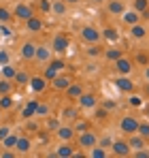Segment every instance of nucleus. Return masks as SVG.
Returning a JSON list of instances; mask_svg holds the SVG:
<instances>
[{
	"mask_svg": "<svg viewBox=\"0 0 149 158\" xmlns=\"http://www.w3.org/2000/svg\"><path fill=\"white\" fill-rule=\"evenodd\" d=\"M58 73H60V71H55V69H53L51 64H47V66H45V73H43V77L47 79V81H51V79L58 75Z\"/></svg>",
	"mask_w": 149,
	"mask_h": 158,
	"instance_id": "nucleus-43",
	"label": "nucleus"
},
{
	"mask_svg": "<svg viewBox=\"0 0 149 158\" xmlns=\"http://www.w3.org/2000/svg\"><path fill=\"white\" fill-rule=\"evenodd\" d=\"M60 115H62V120H64V122H74V120L79 118V107H73V105H70V107H64Z\"/></svg>",
	"mask_w": 149,
	"mask_h": 158,
	"instance_id": "nucleus-22",
	"label": "nucleus"
},
{
	"mask_svg": "<svg viewBox=\"0 0 149 158\" xmlns=\"http://www.w3.org/2000/svg\"><path fill=\"white\" fill-rule=\"evenodd\" d=\"M130 36H132V39H136V41L145 39V36H147V26H145V24H141V22L132 24V26H130Z\"/></svg>",
	"mask_w": 149,
	"mask_h": 158,
	"instance_id": "nucleus-18",
	"label": "nucleus"
},
{
	"mask_svg": "<svg viewBox=\"0 0 149 158\" xmlns=\"http://www.w3.org/2000/svg\"><path fill=\"white\" fill-rule=\"evenodd\" d=\"M38 131H41L38 122H36L34 118H28V120H26V132H38Z\"/></svg>",
	"mask_w": 149,
	"mask_h": 158,
	"instance_id": "nucleus-36",
	"label": "nucleus"
},
{
	"mask_svg": "<svg viewBox=\"0 0 149 158\" xmlns=\"http://www.w3.org/2000/svg\"><path fill=\"white\" fill-rule=\"evenodd\" d=\"M139 118L136 115H124L122 120H119V131L124 132V135H132V132H136L139 128Z\"/></svg>",
	"mask_w": 149,
	"mask_h": 158,
	"instance_id": "nucleus-2",
	"label": "nucleus"
},
{
	"mask_svg": "<svg viewBox=\"0 0 149 158\" xmlns=\"http://www.w3.org/2000/svg\"><path fill=\"white\" fill-rule=\"evenodd\" d=\"M49 83H51V88H53L55 92H62V90H66V88H68V85L73 83V79L66 77V75H62V73H58V75L51 79Z\"/></svg>",
	"mask_w": 149,
	"mask_h": 158,
	"instance_id": "nucleus-10",
	"label": "nucleus"
},
{
	"mask_svg": "<svg viewBox=\"0 0 149 158\" xmlns=\"http://www.w3.org/2000/svg\"><path fill=\"white\" fill-rule=\"evenodd\" d=\"M0 145H2V141H0Z\"/></svg>",
	"mask_w": 149,
	"mask_h": 158,
	"instance_id": "nucleus-62",
	"label": "nucleus"
},
{
	"mask_svg": "<svg viewBox=\"0 0 149 158\" xmlns=\"http://www.w3.org/2000/svg\"><path fill=\"white\" fill-rule=\"evenodd\" d=\"M96 71H98V66H94V64H92V66H87V73H96Z\"/></svg>",
	"mask_w": 149,
	"mask_h": 158,
	"instance_id": "nucleus-56",
	"label": "nucleus"
},
{
	"mask_svg": "<svg viewBox=\"0 0 149 158\" xmlns=\"http://www.w3.org/2000/svg\"><path fill=\"white\" fill-rule=\"evenodd\" d=\"M51 49L55 53H64L68 49V36H64V34H55L53 36V41H51Z\"/></svg>",
	"mask_w": 149,
	"mask_h": 158,
	"instance_id": "nucleus-11",
	"label": "nucleus"
},
{
	"mask_svg": "<svg viewBox=\"0 0 149 158\" xmlns=\"http://www.w3.org/2000/svg\"><path fill=\"white\" fill-rule=\"evenodd\" d=\"M145 94L149 96V81H145Z\"/></svg>",
	"mask_w": 149,
	"mask_h": 158,
	"instance_id": "nucleus-58",
	"label": "nucleus"
},
{
	"mask_svg": "<svg viewBox=\"0 0 149 158\" xmlns=\"http://www.w3.org/2000/svg\"><path fill=\"white\" fill-rule=\"evenodd\" d=\"M111 143H113V139H111V137H102V139L98 141V145H100V148H104V150H109V148H111Z\"/></svg>",
	"mask_w": 149,
	"mask_h": 158,
	"instance_id": "nucleus-49",
	"label": "nucleus"
},
{
	"mask_svg": "<svg viewBox=\"0 0 149 158\" xmlns=\"http://www.w3.org/2000/svg\"><path fill=\"white\" fill-rule=\"evenodd\" d=\"M77 101H79V109H94V107L98 105V98L92 92H83Z\"/></svg>",
	"mask_w": 149,
	"mask_h": 158,
	"instance_id": "nucleus-9",
	"label": "nucleus"
},
{
	"mask_svg": "<svg viewBox=\"0 0 149 158\" xmlns=\"http://www.w3.org/2000/svg\"><path fill=\"white\" fill-rule=\"evenodd\" d=\"M136 132L149 141V122H141V124H139V128H136Z\"/></svg>",
	"mask_w": 149,
	"mask_h": 158,
	"instance_id": "nucleus-42",
	"label": "nucleus"
},
{
	"mask_svg": "<svg viewBox=\"0 0 149 158\" xmlns=\"http://www.w3.org/2000/svg\"><path fill=\"white\" fill-rule=\"evenodd\" d=\"M36 105H38V98H30V101H28V105L22 109V118H24V120H28V118H34Z\"/></svg>",
	"mask_w": 149,
	"mask_h": 158,
	"instance_id": "nucleus-23",
	"label": "nucleus"
},
{
	"mask_svg": "<svg viewBox=\"0 0 149 158\" xmlns=\"http://www.w3.org/2000/svg\"><path fill=\"white\" fill-rule=\"evenodd\" d=\"M92 2H94V4H104L107 0H92Z\"/></svg>",
	"mask_w": 149,
	"mask_h": 158,
	"instance_id": "nucleus-59",
	"label": "nucleus"
},
{
	"mask_svg": "<svg viewBox=\"0 0 149 158\" xmlns=\"http://www.w3.org/2000/svg\"><path fill=\"white\" fill-rule=\"evenodd\" d=\"M47 64H51V66H53L55 71H60V73H62V71L66 69V64H64V60H62V58H51Z\"/></svg>",
	"mask_w": 149,
	"mask_h": 158,
	"instance_id": "nucleus-38",
	"label": "nucleus"
},
{
	"mask_svg": "<svg viewBox=\"0 0 149 158\" xmlns=\"http://www.w3.org/2000/svg\"><path fill=\"white\" fill-rule=\"evenodd\" d=\"M13 17L26 22V19H30V17H34V9H32L30 4H26V2L19 0V2L15 4V9H13Z\"/></svg>",
	"mask_w": 149,
	"mask_h": 158,
	"instance_id": "nucleus-4",
	"label": "nucleus"
},
{
	"mask_svg": "<svg viewBox=\"0 0 149 158\" xmlns=\"http://www.w3.org/2000/svg\"><path fill=\"white\" fill-rule=\"evenodd\" d=\"M11 62V56L6 49H0V66H4V64H9Z\"/></svg>",
	"mask_w": 149,
	"mask_h": 158,
	"instance_id": "nucleus-48",
	"label": "nucleus"
},
{
	"mask_svg": "<svg viewBox=\"0 0 149 158\" xmlns=\"http://www.w3.org/2000/svg\"><path fill=\"white\" fill-rule=\"evenodd\" d=\"M109 150H113V156H117V158H128L130 154H132L128 141H122V139H119V141H113Z\"/></svg>",
	"mask_w": 149,
	"mask_h": 158,
	"instance_id": "nucleus-7",
	"label": "nucleus"
},
{
	"mask_svg": "<svg viewBox=\"0 0 149 158\" xmlns=\"http://www.w3.org/2000/svg\"><path fill=\"white\" fill-rule=\"evenodd\" d=\"M73 154H74V148L68 141H62V143L58 145V150H55V156L58 158H70Z\"/></svg>",
	"mask_w": 149,
	"mask_h": 158,
	"instance_id": "nucleus-20",
	"label": "nucleus"
},
{
	"mask_svg": "<svg viewBox=\"0 0 149 158\" xmlns=\"http://www.w3.org/2000/svg\"><path fill=\"white\" fill-rule=\"evenodd\" d=\"M143 77H145V81H149V64L145 66V71H143Z\"/></svg>",
	"mask_w": 149,
	"mask_h": 158,
	"instance_id": "nucleus-55",
	"label": "nucleus"
},
{
	"mask_svg": "<svg viewBox=\"0 0 149 158\" xmlns=\"http://www.w3.org/2000/svg\"><path fill=\"white\" fill-rule=\"evenodd\" d=\"M38 11H43V13H51V2H49V0H38Z\"/></svg>",
	"mask_w": 149,
	"mask_h": 158,
	"instance_id": "nucleus-46",
	"label": "nucleus"
},
{
	"mask_svg": "<svg viewBox=\"0 0 149 158\" xmlns=\"http://www.w3.org/2000/svg\"><path fill=\"white\" fill-rule=\"evenodd\" d=\"M113 83H115V88L119 92H126V94H132L134 92V81L130 79V75H119V77L113 79Z\"/></svg>",
	"mask_w": 149,
	"mask_h": 158,
	"instance_id": "nucleus-6",
	"label": "nucleus"
},
{
	"mask_svg": "<svg viewBox=\"0 0 149 158\" xmlns=\"http://www.w3.org/2000/svg\"><path fill=\"white\" fill-rule=\"evenodd\" d=\"M51 58H53V49H51V45H36L34 62H38V64H47Z\"/></svg>",
	"mask_w": 149,
	"mask_h": 158,
	"instance_id": "nucleus-5",
	"label": "nucleus"
},
{
	"mask_svg": "<svg viewBox=\"0 0 149 158\" xmlns=\"http://www.w3.org/2000/svg\"><path fill=\"white\" fill-rule=\"evenodd\" d=\"M98 143V135L92 131H83V132H79V148H83V150H90V148H94Z\"/></svg>",
	"mask_w": 149,
	"mask_h": 158,
	"instance_id": "nucleus-3",
	"label": "nucleus"
},
{
	"mask_svg": "<svg viewBox=\"0 0 149 158\" xmlns=\"http://www.w3.org/2000/svg\"><path fill=\"white\" fill-rule=\"evenodd\" d=\"M26 28H28V32H41L43 30V19L34 15V17L26 19Z\"/></svg>",
	"mask_w": 149,
	"mask_h": 158,
	"instance_id": "nucleus-25",
	"label": "nucleus"
},
{
	"mask_svg": "<svg viewBox=\"0 0 149 158\" xmlns=\"http://www.w3.org/2000/svg\"><path fill=\"white\" fill-rule=\"evenodd\" d=\"M94 109H96V113H94V118H96L98 122H107V120H109V115H111V111H107V109H104L102 105H96Z\"/></svg>",
	"mask_w": 149,
	"mask_h": 158,
	"instance_id": "nucleus-31",
	"label": "nucleus"
},
{
	"mask_svg": "<svg viewBox=\"0 0 149 158\" xmlns=\"http://www.w3.org/2000/svg\"><path fill=\"white\" fill-rule=\"evenodd\" d=\"M104 6H107V13H111V15H122L126 11V0H107Z\"/></svg>",
	"mask_w": 149,
	"mask_h": 158,
	"instance_id": "nucleus-12",
	"label": "nucleus"
},
{
	"mask_svg": "<svg viewBox=\"0 0 149 158\" xmlns=\"http://www.w3.org/2000/svg\"><path fill=\"white\" fill-rule=\"evenodd\" d=\"M122 22H124L126 26H132V24H136V22H141V15L132 9V11H124L122 13Z\"/></svg>",
	"mask_w": 149,
	"mask_h": 158,
	"instance_id": "nucleus-24",
	"label": "nucleus"
},
{
	"mask_svg": "<svg viewBox=\"0 0 149 158\" xmlns=\"http://www.w3.org/2000/svg\"><path fill=\"white\" fill-rule=\"evenodd\" d=\"M0 122H2V109H0Z\"/></svg>",
	"mask_w": 149,
	"mask_h": 158,
	"instance_id": "nucleus-61",
	"label": "nucleus"
},
{
	"mask_svg": "<svg viewBox=\"0 0 149 158\" xmlns=\"http://www.w3.org/2000/svg\"><path fill=\"white\" fill-rule=\"evenodd\" d=\"M64 92H66V98H70V101H77V98H79V96L85 92V90H83V85H81V83L73 81V83H70V85H68Z\"/></svg>",
	"mask_w": 149,
	"mask_h": 158,
	"instance_id": "nucleus-19",
	"label": "nucleus"
},
{
	"mask_svg": "<svg viewBox=\"0 0 149 158\" xmlns=\"http://www.w3.org/2000/svg\"><path fill=\"white\" fill-rule=\"evenodd\" d=\"M47 79L43 77V75H36V77H30V81H28V85L32 88V92H36V94H41V92H45L47 90Z\"/></svg>",
	"mask_w": 149,
	"mask_h": 158,
	"instance_id": "nucleus-14",
	"label": "nucleus"
},
{
	"mask_svg": "<svg viewBox=\"0 0 149 158\" xmlns=\"http://www.w3.org/2000/svg\"><path fill=\"white\" fill-rule=\"evenodd\" d=\"M90 158H107V150L96 143L94 148H90Z\"/></svg>",
	"mask_w": 149,
	"mask_h": 158,
	"instance_id": "nucleus-34",
	"label": "nucleus"
},
{
	"mask_svg": "<svg viewBox=\"0 0 149 158\" xmlns=\"http://www.w3.org/2000/svg\"><path fill=\"white\" fill-rule=\"evenodd\" d=\"M0 34H2V36H11V34H13V30L6 26V24H2V22H0Z\"/></svg>",
	"mask_w": 149,
	"mask_h": 158,
	"instance_id": "nucleus-51",
	"label": "nucleus"
},
{
	"mask_svg": "<svg viewBox=\"0 0 149 158\" xmlns=\"http://www.w3.org/2000/svg\"><path fill=\"white\" fill-rule=\"evenodd\" d=\"M17 137H19V132H13V131H11L4 139H2V148H4V150H13V148H15V143H17Z\"/></svg>",
	"mask_w": 149,
	"mask_h": 158,
	"instance_id": "nucleus-27",
	"label": "nucleus"
},
{
	"mask_svg": "<svg viewBox=\"0 0 149 158\" xmlns=\"http://www.w3.org/2000/svg\"><path fill=\"white\" fill-rule=\"evenodd\" d=\"M100 105L104 107V109H107V111H111V113H113V111H115V109H117V101H111V98H104V101H102V103H100Z\"/></svg>",
	"mask_w": 149,
	"mask_h": 158,
	"instance_id": "nucleus-44",
	"label": "nucleus"
},
{
	"mask_svg": "<svg viewBox=\"0 0 149 158\" xmlns=\"http://www.w3.org/2000/svg\"><path fill=\"white\" fill-rule=\"evenodd\" d=\"M134 62H136V64H143V66H147L149 64V53H139V56H136V60H134Z\"/></svg>",
	"mask_w": 149,
	"mask_h": 158,
	"instance_id": "nucleus-47",
	"label": "nucleus"
},
{
	"mask_svg": "<svg viewBox=\"0 0 149 158\" xmlns=\"http://www.w3.org/2000/svg\"><path fill=\"white\" fill-rule=\"evenodd\" d=\"M11 107H13L11 94H0V109H2V111H9Z\"/></svg>",
	"mask_w": 149,
	"mask_h": 158,
	"instance_id": "nucleus-33",
	"label": "nucleus"
},
{
	"mask_svg": "<svg viewBox=\"0 0 149 158\" xmlns=\"http://www.w3.org/2000/svg\"><path fill=\"white\" fill-rule=\"evenodd\" d=\"M11 17H13V13H11L9 9L0 6V22H2V24H9V22H11Z\"/></svg>",
	"mask_w": 149,
	"mask_h": 158,
	"instance_id": "nucleus-41",
	"label": "nucleus"
},
{
	"mask_svg": "<svg viewBox=\"0 0 149 158\" xmlns=\"http://www.w3.org/2000/svg\"><path fill=\"white\" fill-rule=\"evenodd\" d=\"M34 52H36V43L34 41H26L24 45H22V58L24 60H34Z\"/></svg>",
	"mask_w": 149,
	"mask_h": 158,
	"instance_id": "nucleus-21",
	"label": "nucleus"
},
{
	"mask_svg": "<svg viewBox=\"0 0 149 158\" xmlns=\"http://www.w3.org/2000/svg\"><path fill=\"white\" fill-rule=\"evenodd\" d=\"M113 64H115V71H117L119 75H130V73H132V69H134V62H132L130 58H126V56L117 58Z\"/></svg>",
	"mask_w": 149,
	"mask_h": 158,
	"instance_id": "nucleus-8",
	"label": "nucleus"
},
{
	"mask_svg": "<svg viewBox=\"0 0 149 158\" xmlns=\"http://www.w3.org/2000/svg\"><path fill=\"white\" fill-rule=\"evenodd\" d=\"M13 150H15L17 154H22V156H24V154H28V152L32 150V141H30L26 135H19V137H17V143H15V148H13Z\"/></svg>",
	"mask_w": 149,
	"mask_h": 158,
	"instance_id": "nucleus-15",
	"label": "nucleus"
},
{
	"mask_svg": "<svg viewBox=\"0 0 149 158\" xmlns=\"http://www.w3.org/2000/svg\"><path fill=\"white\" fill-rule=\"evenodd\" d=\"M9 132H11V126H6V124H4V126H0V141H2Z\"/></svg>",
	"mask_w": 149,
	"mask_h": 158,
	"instance_id": "nucleus-52",
	"label": "nucleus"
},
{
	"mask_svg": "<svg viewBox=\"0 0 149 158\" xmlns=\"http://www.w3.org/2000/svg\"><path fill=\"white\" fill-rule=\"evenodd\" d=\"M102 52H104V49L100 47L98 43H90V47L85 49V56H87V58H92V60H98L100 56H102Z\"/></svg>",
	"mask_w": 149,
	"mask_h": 158,
	"instance_id": "nucleus-26",
	"label": "nucleus"
},
{
	"mask_svg": "<svg viewBox=\"0 0 149 158\" xmlns=\"http://www.w3.org/2000/svg\"><path fill=\"white\" fill-rule=\"evenodd\" d=\"M17 156V152H11V150H6V152H0V158H15Z\"/></svg>",
	"mask_w": 149,
	"mask_h": 158,
	"instance_id": "nucleus-53",
	"label": "nucleus"
},
{
	"mask_svg": "<svg viewBox=\"0 0 149 158\" xmlns=\"http://www.w3.org/2000/svg\"><path fill=\"white\" fill-rule=\"evenodd\" d=\"M145 113H147V118H149V105H145Z\"/></svg>",
	"mask_w": 149,
	"mask_h": 158,
	"instance_id": "nucleus-60",
	"label": "nucleus"
},
{
	"mask_svg": "<svg viewBox=\"0 0 149 158\" xmlns=\"http://www.w3.org/2000/svg\"><path fill=\"white\" fill-rule=\"evenodd\" d=\"M100 32H102V39L109 41V43H117L119 41V30L115 26H104Z\"/></svg>",
	"mask_w": 149,
	"mask_h": 158,
	"instance_id": "nucleus-16",
	"label": "nucleus"
},
{
	"mask_svg": "<svg viewBox=\"0 0 149 158\" xmlns=\"http://www.w3.org/2000/svg\"><path fill=\"white\" fill-rule=\"evenodd\" d=\"M74 132H83V131H90V122H87V120H79V118H77V120H74Z\"/></svg>",
	"mask_w": 149,
	"mask_h": 158,
	"instance_id": "nucleus-35",
	"label": "nucleus"
},
{
	"mask_svg": "<svg viewBox=\"0 0 149 158\" xmlns=\"http://www.w3.org/2000/svg\"><path fill=\"white\" fill-rule=\"evenodd\" d=\"M149 6V0H132V9L136 11V13H141V11H145Z\"/></svg>",
	"mask_w": 149,
	"mask_h": 158,
	"instance_id": "nucleus-39",
	"label": "nucleus"
},
{
	"mask_svg": "<svg viewBox=\"0 0 149 158\" xmlns=\"http://www.w3.org/2000/svg\"><path fill=\"white\" fill-rule=\"evenodd\" d=\"M128 145H130V150L134 152V150H141V148H147V139L145 137H141L139 132H132V135H128Z\"/></svg>",
	"mask_w": 149,
	"mask_h": 158,
	"instance_id": "nucleus-13",
	"label": "nucleus"
},
{
	"mask_svg": "<svg viewBox=\"0 0 149 158\" xmlns=\"http://www.w3.org/2000/svg\"><path fill=\"white\" fill-rule=\"evenodd\" d=\"M79 32H81V39H83L87 45H90V43H100V41H102V32H100L96 26H90V24H87V26L81 28Z\"/></svg>",
	"mask_w": 149,
	"mask_h": 158,
	"instance_id": "nucleus-1",
	"label": "nucleus"
},
{
	"mask_svg": "<svg viewBox=\"0 0 149 158\" xmlns=\"http://www.w3.org/2000/svg\"><path fill=\"white\" fill-rule=\"evenodd\" d=\"M66 9H68V4H66L64 0H53V2H51V13H53V15H64Z\"/></svg>",
	"mask_w": 149,
	"mask_h": 158,
	"instance_id": "nucleus-29",
	"label": "nucleus"
},
{
	"mask_svg": "<svg viewBox=\"0 0 149 158\" xmlns=\"http://www.w3.org/2000/svg\"><path fill=\"white\" fill-rule=\"evenodd\" d=\"M13 92V81L11 79H2L0 81V94H11Z\"/></svg>",
	"mask_w": 149,
	"mask_h": 158,
	"instance_id": "nucleus-37",
	"label": "nucleus"
},
{
	"mask_svg": "<svg viewBox=\"0 0 149 158\" xmlns=\"http://www.w3.org/2000/svg\"><path fill=\"white\" fill-rule=\"evenodd\" d=\"M58 126H60V120H58V118H49V115H47L45 131H53V132H55V128H58Z\"/></svg>",
	"mask_w": 149,
	"mask_h": 158,
	"instance_id": "nucleus-40",
	"label": "nucleus"
},
{
	"mask_svg": "<svg viewBox=\"0 0 149 158\" xmlns=\"http://www.w3.org/2000/svg\"><path fill=\"white\" fill-rule=\"evenodd\" d=\"M139 15H141V19H149V6L145 9V11H141Z\"/></svg>",
	"mask_w": 149,
	"mask_h": 158,
	"instance_id": "nucleus-54",
	"label": "nucleus"
},
{
	"mask_svg": "<svg viewBox=\"0 0 149 158\" xmlns=\"http://www.w3.org/2000/svg\"><path fill=\"white\" fill-rule=\"evenodd\" d=\"M102 56H104V60L115 62V60H117V58H122L124 53H122V49H117V47H107V49L102 52Z\"/></svg>",
	"mask_w": 149,
	"mask_h": 158,
	"instance_id": "nucleus-28",
	"label": "nucleus"
},
{
	"mask_svg": "<svg viewBox=\"0 0 149 158\" xmlns=\"http://www.w3.org/2000/svg\"><path fill=\"white\" fill-rule=\"evenodd\" d=\"M55 137L60 139V141H70L74 137V128L73 126H64V124H60L58 128H55Z\"/></svg>",
	"mask_w": 149,
	"mask_h": 158,
	"instance_id": "nucleus-17",
	"label": "nucleus"
},
{
	"mask_svg": "<svg viewBox=\"0 0 149 158\" xmlns=\"http://www.w3.org/2000/svg\"><path fill=\"white\" fill-rule=\"evenodd\" d=\"M13 81H17V83L26 85V83L30 81V77H28V73H24V71H17V75H15V79H13Z\"/></svg>",
	"mask_w": 149,
	"mask_h": 158,
	"instance_id": "nucleus-45",
	"label": "nucleus"
},
{
	"mask_svg": "<svg viewBox=\"0 0 149 158\" xmlns=\"http://www.w3.org/2000/svg\"><path fill=\"white\" fill-rule=\"evenodd\" d=\"M130 105L132 107H143V98L136 96V94H132V96H130Z\"/></svg>",
	"mask_w": 149,
	"mask_h": 158,
	"instance_id": "nucleus-50",
	"label": "nucleus"
},
{
	"mask_svg": "<svg viewBox=\"0 0 149 158\" xmlns=\"http://www.w3.org/2000/svg\"><path fill=\"white\" fill-rule=\"evenodd\" d=\"M15 75H17V69H15L11 62L2 66V77H4V79H11V81H13V79H15Z\"/></svg>",
	"mask_w": 149,
	"mask_h": 158,
	"instance_id": "nucleus-32",
	"label": "nucleus"
},
{
	"mask_svg": "<svg viewBox=\"0 0 149 158\" xmlns=\"http://www.w3.org/2000/svg\"><path fill=\"white\" fill-rule=\"evenodd\" d=\"M22 2H26V0H22Z\"/></svg>",
	"mask_w": 149,
	"mask_h": 158,
	"instance_id": "nucleus-63",
	"label": "nucleus"
},
{
	"mask_svg": "<svg viewBox=\"0 0 149 158\" xmlns=\"http://www.w3.org/2000/svg\"><path fill=\"white\" fill-rule=\"evenodd\" d=\"M49 113H51L49 103H41V101H38V105H36V111H34V118H47Z\"/></svg>",
	"mask_w": 149,
	"mask_h": 158,
	"instance_id": "nucleus-30",
	"label": "nucleus"
},
{
	"mask_svg": "<svg viewBox=\"0 0 149 158\" xmlns=\"http://www.w3.org/2000/svg\"><path fill=\"white\" fill-rule=\"evenodd\" d=\"M66 4H79V0H64Z\"/></svg>",
	"mask_w": 149,
	"mask_h": 158,
	"instance_id": "nucleus-57",
	"label": "nucleus"
}]
</instances>
